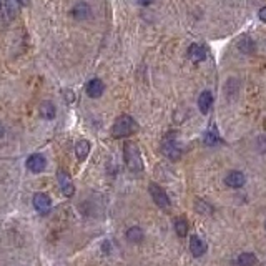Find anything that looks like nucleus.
<instances>
[{"instance_id":"1","label":"nucleus","mask_w":266,"mask_h":266,"mask_svg":"<svg viewBox=\"0 0 266 266\" xmlns=\"http://www.w3.org/2000/svg\"><path fill=\"white\" fill-rule=\"evenodd\" d=\"M136 130V122L132 118L130 115H122L115 120L112 127V135L115 138H125V136H130L132 133Z\"/></svg>"},{"instance_id":"2","label":"nucleus","mask_w":266,"mask_h":266,"mask_svg":"<svg viewBox=\"0 0 266 266\" xmlns=\"http://www.w3.org/2000/svg\"><path fill=\"white\" fill-rule=\"evenodd\" d=\"M123 155H125V163H127V166L130 168V171H133V173H140V171L143 170L142 156H140V151L135 143H132V142L125 143Z\"/></svg>"},{"instance_id":"3","label":"nucleus","mask_w":266,"mask_h":266,"mask_svg":"<svg viewBox=\"0 0 266 266\" xmlns=\"http://www.w3.org/2000/svg\"><path fill=\"white\" fill-rule=\"evenodd\" d=\"M148 191H150V195H151V198H153V201L156 203V206H160V208H163V210L170 208V198H168V195L165 193V190L160 188V186L155 185V183H151V185L148 186Z\"/></svg>"},{"instance_id":"4","label":"nucleus","mask_w":266,"mask_h":266,"mask_svg":"<svg viewBox=\"0 0 266 266\" xmlns=\"http://www.w3.org/2000/svg\"><path fill=\"white\" fill-rule=\"evenodd\" d=\"M57 180H58V185H60L62 193H64L65 197H73V193H75V188H73V183H72V178H70V175L66 173V171H64V170H58Z\"/></svg>"},{"instance_id":"5","label":"nucleus","mask_w":266,"mask_h":266,"mask_svg":"<svg viewBox=\"0 0 266 266\" xmlns=\"http://www.w3.org/2000/svg\"><path fill=\"white\" fill-rule=\"evenodd\" d=\"M33 206L38 213L47 215L50 211V208H52V200H50L49 195H45V193H37L33 197Z\"/></svg>"},{"instance_id":"6","label":"nucleus","mask_w":266,"mask_h":266,"mask_svg":"<svg viewBox=\"0 0 266 266\" xmlns=\"http://www.w3.org/2000/svg\"><path fill=\"white\" fill-rule=\"evenodd\" d=\"M47 166V160L44 155H30L29 160H27V168H29L30 171H33V173H40V171H44Z\"/></svg>"},{"instance_id":"7","label":"nucleus","mask_w":266,"mask_h":266,"mask_svg":"<svg viewBox=\"0 0 266 266\" xmlns=\"http://www.w3.org/2000/svg\"><path fill=\"white\" fill-rule=\"evenodd\" d=\"M163 151H165V155L170 160H178L180 155H182V147H180L177 140L166 138L165 143H163Z\"/></svg>"},{"instance_id":"8","label":"nucleus","mask_w":266,"mask_h":266,"mask_svg":"<svg viewBox=\"0 0 266 266\" xmlns=\"http://www.w3.org/2000/svg\"><path fill=\"white\" fill-rule=\"evenodd\" d=\"M105 92V85L100 78H93L87 83V95L90 99H99V97L103 95Z\"/></svg>"},{"instance_id":"9","label":"nucleus","mask_w":266,"mask_h":266,"mask_svg":"<svg viewBox=\"0 0 266 266\" xmlns=\"http://www.w3.org/2000/svg\"><path fill=\"white\" fill-rule=\"evenodd\" d=\"M225 183L230 186V188H241V186L246 183V177L241 171H230L225 178Z\"/></svg>"},{"instance_id":"10","label":"nucleus","mask_w":266,"mask_h":266,"mask_svg":"<svg viewBox=\"0 0 266 266\" xmlns=\"http://www.w3.org/2000/svg\"><path fill=\"white\" fill-rule=\"evenodd\" d=\"M190 251H191V255L197 258L203 256L206 253V243L198 236V234H193V236L190 238Z\"/></svg>"},{"instance_id":"11","label":"nucleus","mask_w":266,"mask_h":266,"mask_svg":"<svg viewBox=\"0 0 266 266\" xmlns=\"http://www.w3.org/2000/svg\"><path fill=\"white\" fill-rule=\"evenodd\" d=\"M188 57H190L191 62H195V64H200V62L205 60V58H206V52H205V49H203V45H200V44L190 45Z\"/></svg>"},{"instance_id":"12","label":"nucleus","mask_w":266,"mask_h":266,"mask_svg":"<svg viewBox=\"0 0 266 266\" xmlns=\"http://www.w3.org/2000/svg\"><path fill=\"white\" fill-rule=\"evenodd\" d=\"M211 105H213V95L210 92H203L201 95L198 97V108L201 113H208Z\"/></svg>"},{"instance_id":"13","label":"nucleus","mask_w":266,"mask_h":266,"mask_svg":"<svg viewBox=\"0 0 266 266\" xmlns=\"http://www.w3.org/2000/svg\"><path fill=\"white\" fill-rule=\"evenodd\" d=\"M90 14H92V10H90L88 3H85V2H78L72 9V15L75 18H88Z\"/></svg>"},{"instance_id":"14","label":"nucleus","mask_w":266,"mask_h":266,"mask_svg":"<svg viewBox=\"0 0 266 266\" xmlns=\"http://www.w3.org/2000/svg\"><path fill=\"white\" fill-rule=\"evenodd\" d=\"M88 153H90V143L87 142V140H80V142H77V145H75L77 158L80 160V162H83V160L88 156Z\"/></svg>"},{"instance_id":"15","label":"nucleus","mask_w":266,"mask_h":266,"mask_svg":"<svg viewBox=\"0 0 266 266\" xmlns=\"http://www.w3.org/2000/svg\"><path fill=\"white\" fill-rule=\"evenodd\" d=\"M55 105L52 101H42L40 103V115L44 116L45 120H52L55 118Z\"/></svg>"},{"instance_id":"16","label":"nucleus","mask_w":266,"mask_h":266,"mask_svg":"<svg viewBox=\"0 0 266 266\" xmlns=\"http://www.w3.org/2000/svg\"><path fill=\"white\" fill-rule=\"evenodd\" d=\"M127 240L130 241V243H133V245L140 243V241L143 240V230L140 228V226H132V228H128Z\"/></svg>"},{"instance_id":"17","label":"nucleus","mask_w":266,"mask_h":266,"mask_svg":"<svg viewBox=\"0 0 266 266\" xmlns=\"http://www.w3.org/2000/svg\"><path fill=\"white\" fill-rule=\"evenodd\" d=\"M256 263V256L253 253H241L236 260L238 266H255Z\"/></svg>"},{"instance_id":"18","label":"nucleus","mask_w":266,"mask_h":266,"mask_svg":"<svg viewBox=\"0 0 266 266\" xmlns=\"http://www.w3.org/2000/svg\"><path fill=\"white\" fill-rule=\"evenodd\" d=\"M175 232H177L178 236H182V238L188 234V223H186V220L183 216L175 220Z\"/></svg>"},{"instance_id":"19","label":"nucleus","mask_w":266,"mask_h":266,"mask_svg":"<svg viewBox=\"0 0 266 266\" xmlns=\"http://www.w3.org/2000/svg\"><path fill=\"white\" fill-rule=\"evenodd\" d=\"M238 47H240V50L241 52H245V53H251L253 50H255V44H253V40H249L248 37L240 38V44H238Z\"/></svg>"},{"instance_id":"20","label":"nucleus","mask_w":266,"mask_h":266,"mask_svg":"<svg viewBox=\"0 0 266 266\" xmlns=\"http://www.w3.org/2000/svg\"><path fill=\"white\" fill-rule=\"evenodd\" d=\"M216 140H218V133L215 130V127H211L205 135V142L208 145H213V143H216Z\"/></svg>"},{"instance_id":"21","label":"nucleus","mask_w":266,"mask_h":266,"mask_svg":"<svg viewBox=\"0 0 266 266\" xmlns=\"http://www.w3.org/2000/svg\"><path fill=\"white\" fill-rule=\"evenodd\" d=\"M197 211L198 213H211V206L205 201H197Z\"/></svg>"},{"instance_id":"22","label":"nucleus","mask_w":266,"mask_h":266,"mask_svg":"<svg viewBox=\"0 0 266 266\" xmlns=\"http://www.w3.org/2000/svg\"><path fill=\"white\" fill-rule=\"evenodd\" d=\"M155 0H136V3H140V5H143V7H147V5H150V3H153Z\"/></svg>"},{"instance_id":"23","label":"nucleus","mask_w":266,"mask_h":266,"mask_svg":"<svg viewBox=\"0 0 266 266\" xmlns=\"http://www.w3.org/2000/svg\"><path fill=\"white\" fill-rule=\"evenodd\" d=\"M260 18H261L263 22H266V5L260 10Z\"/></svg>"},{"instance_id":"24","label":"nucleus","mask_w":266,"mask_h":266,"mask_svg":"<svg viewBox=\"0 0 266 266\" xmlns=\"http://www.w3.org/2000/svg\"><path fill=\"white\" fill-rule=\"evenodd\" d=\"M17 2L20 3L22 7H27V5H29V3H30V0H17Z\"/></svg>"},{"instance_id":"25","label":"nucleus","mask_w":266,"mask_h":266,"mask_svg":"<svg viewBox=\"0 0 266 266\" xmlns=\"http://www.w3.org/2000/svg\"><path fill=\"white\" fill-rule=\"evenodd\" d=\"M5 135V128H3V125H2V122H0V138Z\"/></svg>"},{"instance_id":"26","label":"nucleus","mask_w":266,"mask_h":266,"mask_svg":"<svg viewBox=\"0 0 266 266\" xmlns=\"http://www.w3.org/2000/svg\"><path fill=\"white\" fill-rule=\"evenodd\" d=\"M0 9H2V2H0Z\"/></svg>"},{"instance_id":"27","label":"nucleus","mask_w":266,"mask_h":266,"mask_svg":"<svg viewBox=\"0 0 266 266\" xmlns=\"http://www.w3.org/2000/svg\"><path fill=\"white\" fill-rule=\"evenodd\" d=\"M265 226H266V225H265Z\"/></svg>"}]
</instances>
